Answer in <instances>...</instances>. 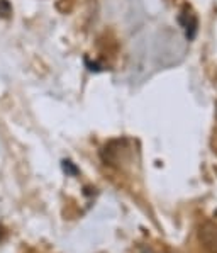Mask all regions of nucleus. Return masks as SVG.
Wrapping results in <instances>:
<instances>
[{"mask_svg":"<svg viewBox=\"0 0 217 253\" xmlns=\"http://www.w3.org/2000/svg\"><path fill=\"white\" fill-rule=\"evenodd\" d=\"M199 240L209 253H217V223H204L199 229Z\"/></svg>","mask_w":217,"mask_h":253,"instance_id":"1","label":"nucleus"},{"mask_svg":"<svg viewBox=\"0 0 217 253\" xmlns=\"http://www.w3.org/2000/svg\"><path fill=\"white\" fill-rule=\"evenodd\" d=\"M12 12V7L7 0H0V17H9Z\"/></svg>","mask_w":217,"mask_h":253,"instance_id":"2","label":"nucleus"},{"mask_svg":"<svg viewBox=\"0 0 217 253\" xmlns=\"http://www.w3.org/2000/svg\"><path fill=\"white\" fill-rule=\"evenodd\" d=\"M143 253H151V250H143Z\"/></svg>","mask_w":217,"mask_h":253,"instance_id":"3","label":"nucleus"}]
</instances>
